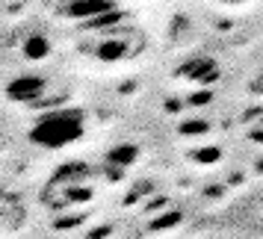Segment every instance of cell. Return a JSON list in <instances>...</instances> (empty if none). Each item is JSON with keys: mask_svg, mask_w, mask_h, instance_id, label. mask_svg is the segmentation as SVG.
<instances>
[{"mask_svg": "<svg viewBox=\"0 0 263 239\" xmlns=\"http://www.w3.org/2000/svg\"><path fill=\"white\" fill-rule=\"evenodd\" d=\"M213 3H225V6H237V3H246V0H213Z\"/></svg>", "mask_w": 263, "mask_h": 239, "instance_id": "ba28073f", "label": "cell"}, {"mask_svg": "<svg viewBox=\"0 0 263 239\" xmlns=\"http://www.w3.org/2000/svg\"><path fill=\"white\" fill-rule=\"evenodd\" d=\"M45 53H48V42H45V38H30V42H27V56H45Z\"/></svg>", "mask_w": 263, "mask_h": 239, "instance_id": "8992f818", "label": "cell"}, {"mask_svg": "<svg viewBox=\"0 0 263 239\" xmlns=\"http://www.w3.org/2000/svg\"><path fill=\"white\" fill-rule=\"evenodd\" d=\"M183 77L190 80H204V77H216V65L210 59H198L195 65H183Z\"/></svg>", "mask_w": 263, "mask_h": 239, "instance_id": "277c9868", "label": "cell"}, {"mask_svg": "<svg viewBox=\"0 0 263 239\" xmlns=\"http://www.w3.org/2000/svg\"><path fill=\"white\" fill-rule=\"evenodd\" d=\"M133 160H136V148H133V145H124V148H119V151H112V154H109V163H112V166H119V168L133 166Z\"/></svg>", "mask_w": 263, "mask_h": 239, "instance_id": "5b68a950", "label": "cell"}, {"mask_svg": "<svg viewBox=\"0 0 263 239\" xmlns=\"http://www.w3.org/2000/svg\"><path fill=\"white\" fill-rule=\"evenodd\" d=\"M112 9H116V0H71L65 15L68 18H89V21H95L101 15L112 12Z\"/></svg>", "mask_w": 263, "mask_h": 239, "instance_id": "7a4b0ae2", "label": "cell"}, {"mask_svg": "<svg viewBox=\"0 0 263 239\" xmlns=\"http://www.w3.org/2000/svg\"><path fill=\"white\" fill-rule=\"evenodd\" d=\"M45 92V80L39 74H27V77H18L15 83H9V97L12 101H36Z\"/></svg>", "mask_w": 263, "mask_h": 239, "instance_id": "3957f363", "label": "cell"}, {"mask_svg": "<svg viewBox=\"0 0 263 239\" xmlns=\"http://www.w3.org/2000/svg\"><path fill=\"white\" fill-rule=\"evenodd\" d=\"M83 130V115L77 109H60V112L42 115L30 133V139L42 148H65V145L77 142Z\"/></svg>", "mask_w": 263, "mask_h": 239, "instance_id": "6da1fadb", "label": "cell"}, {"mask_svg": "<svg viewBox=\"0 0 263 239\" xmlns=\"http://www.w3.org/2000/svg\"><path fill=\"white\" fill-rule=\"evenodd\" d=\"M175 222H180V213H178V210H172V215H163L160 222H154V230H163V227H172Z\"/></svg>", "mask_w": 263, "mask_h": 239, "instance_id": "52a82bcc", "label": "cell"}]
</instances>
